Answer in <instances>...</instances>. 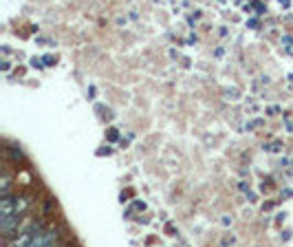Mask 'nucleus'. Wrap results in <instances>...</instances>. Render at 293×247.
Masks as SVG:
<instances>
[{
    "label": "nucleus",
    "instance_id": "obj_1",
    "mask_svg": "<svg viewBox=\"0 0 293 247\" xmlns=\"http://www.w3.org/2000/svg\"><path fill=\"white\" fill-rule=\"evenodd\" d=\"M18 225H20V212L0 216V234L3 236H14L18 232Z\"/></svg>",
    "mask_w": 293,
    "mask_h": 247
},
{
    "label": "nucleus",
    "instance_id": "obj_2",
    "mask_svg": "<svg viewBox=\"0 0 293 247\" xmlns=\"http://www.w3.org/2000/svg\"><path fill=\"white\" fill-rule=\"evenodd\" d=\"M16 199L11 194H3L0 199V216H7V214H16Z\"/></svg>",
    "mask_w": 293,
    "mask_h": 247
},
{
    "label": "nucleus",
    "instance_id": "obj_3",
    "mask_svg": "<svg viewBox=\"0 0 293 247\" xmlns=\"http://www.w3.org/2000/svg\"><path fill=\"white\" fill-rule=\"evenodd\" d=\"M27 206H29V199L27 196L16 199V210H18V212H24V210H27Z\"/></svg>",
    "mask_w": 293,
    "mask_h": 247
},
{
    "label": "nucleus",
    "instance_id": "obj_4",
    "mask_svg": "<svg viewBox=\"0 0 293 247\" xmlns=\"http://www.w3.org/2000/svg\"><path fill=\"white\" fill-rule=\"evenodd\" d=\"M7 153H9V159H14V161H22V153H20V150H16V148H7Z\"/></svg>",
    "mask_w": 293,
    "mask_h": 247
},
{
    "label": "nucleus",
    "instance_id": "obj_5",
    "mask_svg": "<svg viewBox=\"0 0 293 247\" xmlns=\"http://www.w3.org/2000/svg\"><path fill=\"white\" fill-rule=\"evenodd\" d=\"M3 194H9V177L3 179Z\"/></svg>",
    "mask_w": 293,
    "mask_h": 247
}]
</instances>
